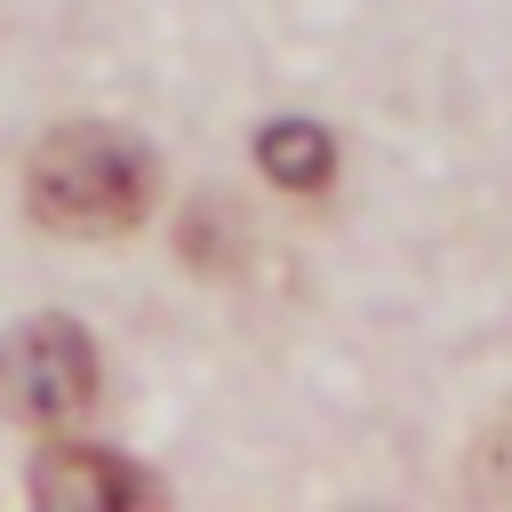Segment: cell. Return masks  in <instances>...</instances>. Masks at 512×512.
I'll list each match as a JSON object with an SVG mask.
<instances>
[{
	"label": "cell",
	"instance_id": "6da1fadb",
	"mask_svg": "<svg viewBox=\"0 0 512 512\" xmlns=\"http://www.w3.org/2000/svg\"><path fill=\"white\" fill-rule=\"evenodd\" d=\"M152 192H160V168L136 136L104 128V120H64L40 136V152L24 160V208L48 224V232H72V240H112V232H136L152 216Z\"/></svg>",
	"mask_w": 512,
	"mask_h": 512
},
{
	"label": "cell",
	"instance_id": "7a4b0ae2",
	"mask_svg": "<svg viewBox=\"0 0 512 512\" xmlns=\"http://www.w3.org/2000/svg\"><path fill=\"white\" fill-rule=\"evenodd\" d=\"M96 400V344L72 320H24L16 336H0V416L16 424H80Z\"/></svg>",
	"mask_w": 512,
	"mask_h": 512
},
{
	"label": "cell",
	"instance_id": "3957f363",
	"mask_svg": "<svg viewBox=\"0 0 512 512\" xmlns=\"http://www.w3.org/2000/svg\"><path fill=\"white\" fill-rule=\"evenodd\" d=\"M24 488H32L40 504H64V512H80V504H104V512L160 504V480H152L144 464H120V456H104V448H88V440L40 448L32 472H24Z\"/></svg>",
	"mask_w": 512,
	"mask_h": 512
},
{
	"label": "cell",
	"instance_id": "277c9868",
	"mask_svg": "<svg viewBox=\"0 0 512 512\" xmlns=\"http://www.w3.org/2000/svg\"><path fill=\"white\" fill-rule=\"evenodd\" d=\"M256 168H264L272 184H288V192H320V184L336 176V136H328L320 120H272V128L256 136Z\"/></svg>",
	"mask_w": 512,
	"mask_h": 512
},
{
	"label": "cell",
	"instance_id": "5b68a950",
	"mask_svg": "<svg viewBox=\"0 0 512 512\" xmlns=\"http://www.w3.org/2000/svg\"><path fill=\"white\" fill-rule=\"evenodd\" d=\"M176 240H184V256H192L200 272H240V216H232V208L192 200L184 224H176Z\"/></svg>",
	"mask_w": 512,
	"mask_h": 512
},
{
	"label": "cell",
	"instance_id": "8992f818",
	"mask_svg": "<svg viewBox=\"0 0 512 512\" xmlns=\"http://www.w3.org/2000/svg\"><path fill=\"white\" fill-rule=\"evenodd\" d=\"M472 488H480V496H512V432H488V440H480Z\"/></svg>",
	"mask_w": 512,
	"mask_h": 512
}]
</instances>
